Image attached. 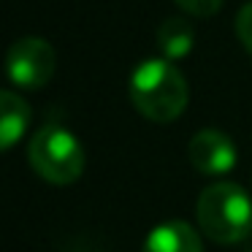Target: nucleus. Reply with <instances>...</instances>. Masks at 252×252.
Returning a JSON list of instances; mask_svg holds the SVG:
<instances>
[{
    "label": "nucleus",
    "instance_id": "obj_3",
    "mask_svg": "<svg viewBox=\"0 0 252 252\" xmlns=\"http://www.w3.org/2000/svg\"><path fill=\"white\" fill-rule=\"evenodd\" d=\"M33 171L49 185H73L84 171V149L63 125H44L28 147Z\"/></svg>",
    "mask_w": 252,
    "mask_h": 252
},
{
    "label": "nucleus",
    "instance_id": "obj_4",
    "mask_svg": "<svg viewBox=\"0 0 252 252\" xmlns=\"http://www.w3.org/2000/svg\"><path fill=\"white\" fill-rule=\"evenodd\" d=\"M55 65V49L35 35L14 41V46L6 55V76L11 79L14 87L22 90H41L44 84H49Z\"/></svg>",
    "mask_w": 252,
    "mask_h": 252
},
{
    "label": "nucleus",
    "instance_id": "obj_5",
    "mask_svg": "<svg viewBox=\"0 0 252 252\" xmlns=\"http://www.w3.org/2000/svg\"><path fill=\"white\" fill-rule=\"evenodd\" d=\"M187 158H190L192 168L198 174H206V176H220V174H228L230 168L236 165V147L225 133L220 130H206L195 133L190 138V149H187Z\"/></svg>",
    "mask_w": 252,
    "mask_h": 252
},
{
    "label": "nucleus",
    "instance_id": "obj_6",
    "mask_svg": "<svg viewBox=\"0 0 252 252\" xmlns=\"http://www.w3.org/2000/svg\"><path fill=\"white\" fill-rule=\"evenodd\" d=\"M144 252H203L201 236L195 233L185 220H168V222L152 228L144 241Z\"/></svg>",
    "mask_w": 252,
    "mask_h": 252
},
{
    "label": "nucleus",
    "instance_id": "obj_9",
    "mask_svg": "<svg viewBox=\"0 0 252 252\" xmlns=\"http://www.w3.org/2000/svg\"><path fill=\"white\" fill-rule=\"evenodd\" d=\"M176 6L182 8L185 14H190V17H212V14H217L220 8H222V0H174Z\"/></svg>",
    "mask_w": 252,
    "mask_h": 252
},
{
    "label": "nucleus",
    "instance_id": "obj_7",
    "mask_svg": "<svg viewBox=\"0 0 252 252\" xmlns=\"http://www.w3.org/2000/svg\"><path fill=\"white\" fill-rule=\"evenodd\" d=\"M30 122V106L11 90L0 93V147L11 149Z\"/></svg>",
    "mask_w": 252,
    "mask_h": 252
},
{
    "label": "nucleus",
    "instance_id": "obj_1",
    "mask_svg": "<svg viewBox=\"0 0 252 252\" xmlns=\"http://www.w3.org/2000/svg\"><path fill=\"white\" fill-rule=\"evenodd\" d=\"M130 103L152 122H174L187 109L190 90L182 71L171 60H144L127 82Z\"/></svg>",
    "mask_w": 252,
    "mask_h": 252
},
{
    "label": "nucleus",
    "instance_id": "obj_2",
    "mask_svg": "<svg viewBox=\"0 0 252 252\" xmlns=\"http://www.w3.org/2000/svg\"><path fill=\"white\" fill-rule=\"evenodd\" d=\"M198 228L217 244H236L252 230V201L239 185L220 182L198 195Z\"/></svg>",
    "mask_w": 252,
    "mask_h": 252
},
{
    "label": "nucleus",
    "instance_id": "obj_8",
    "mask_svg": "<svg viewBox=\"0 0 252 252\" xmlns=\"http://www.w3.org/2000/svg\"><path fill=\"white\" fill-rule=\"evenodd\" d=\"M195 46V30L187 19L182 17H168L163 25L158 28V49L163 55V60H182L187 57Z\"/></svg>",
    "mask_w": 252,
    "mask_h": 252
},
{
    "label": "nucleus",
    "instance_id": "obj_10",
    "mask_svg": "<svg viewBox=\"0 0 252 252\" xmlns=\"http://www.w3.org/2000/svg\"><path fill=\"white\" fill-rule=\"evenodd\" d=\"M236 35H239L241 46L252 55V0L247 6H241V11L236 14Z\"/></svg>",
    "mask_w": 252,
    "mask_h": 252
}]
</instances>
